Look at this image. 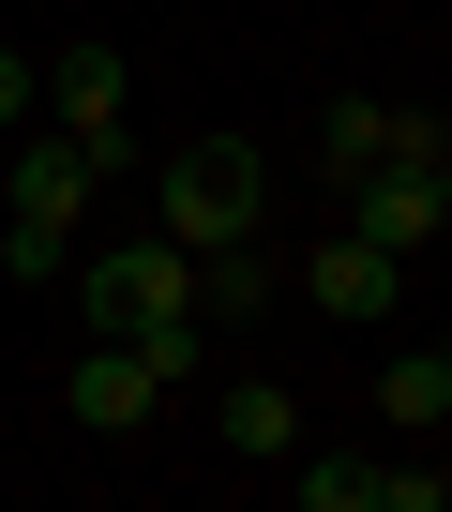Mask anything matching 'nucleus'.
Instances as JSON below:
<instances>
[{"label":"nucleus","mask_w":452,"mask_h":512,"mask_svg":"<svg viewBox=\"0 0 452 512\" xmlns=\"http://www.w3.org/2000/svg\"><path fill=\"white\" fill-rule=\"evenodd\" d=\"M151 226H166L181 256L257 241V226H272V166H257L242 136H181V151H166V181H151Z\"/></svg>","instance_id":"1"},{"label":"nucleus","mask_w":452,"mask_h":512,"mask_svg":"<svg viewBox=\"0 0 452 512\" xmlns=\"http://www.w3.org/2000/svg\"><path fill=\"white\" fill-rule=\"evenodd\" d=\"M61 287H76V317H91V332H181V317H196V256L151 226V241H91ZM196 332H211V317H196Z\"/></svg>","instance_id":"2"},{"label":"nucleus","mask_w":452,"mask_h":512,"mask_svg":"<svg viewBox=\"0 0 452 512\" xmlns=\"http://www.w3.org/2000/svg\"><path fill=\"white\" fill-rule=\"evenodd\" d=\"M91 196H106L91 136H61V121H16V136H0V211H46V226H76Z\"/></svg>","instance_id":"3"},{"label":"nucleus","mask_w":452,"mask_h":512,"mask_svg":"<svg viewBox=\"0 0 452 512\" xmlns=\"http://www.w3.org/2000/svg\"><path fill=\"white\" fill-rule=\"evenodd\" d=\"M121 91H136V76H121V46H61V61H46V106H31V121L91 136V166L121 181V166H136V136H121Z\"/></svg>","instance_id":"4"},{"label":"nucleus","mask_w":452,"mask_h":512,"mask_svg":"<svg viewBox=\"0 0 452 512\" xmlns=\"http://www.w3.org/2000/svg\"><path fill=\"white\" fill-rule=\"evenodd\" d=\"M166 392H181V377H166V362H151V347H136V332H91V362H76V377H61V407H76V422H91V437H136V422H151V407H166Z\"/></svg>","instance_id":"5"},{"label":"nucleus","mask_w":452,"mask_h":512,"mask_svg":"<svg viewBox=\"0 0 452 512\" xmlns=\"http://www.w3.org/2000/svg\"><path fill=\"white\" fill-rule=\"evenodd\" d=\"M392 287H407V256H392L377 226H332V241L302 256V302H317V317H347V332H377V317H392Z\"/></svg>","instance_id":"6"},{"label":"nucleus","mask_w":452,"mask_h":512,"mask_svg":"<svg viewBox=\"0 0 452 512\" xmlns=\"http://www.w3.org/2000/svg\"><path fill=\"white\" fill-rule=\"evenodd\" d=\"M347 226H377L392 256H422V241H437V181H422V166H362V181H347Z\"/></svg>","instance_id":"7"},{"label":"nucleus","mask_w":452,"mask_h":512,"mask_svg":"<svg viewBox=\"0 0 452 512\" xmlns=\"http://www.w3.org/2000/svg\"><path fill=\"white\" fill-rule=\"evenodd\" d=\"M196 317H211V332H257V317H272V241H211V256H196Z\"/></svg>","instance_id":"8"},{"label":"nucleus","mask_w":452,"mask_h":512,"mask_svg":"<svg viewBox=\"0 0 452 512\" xmlns=\"http://www.w3.org/2000/svg\"><path fill=\"white\" fill-rule=\"evenodd\" d=\"M226 452H242V467H287V452H302V407H287V377H242V392H226Z\"/></svg>","instance_id":"9"},{"label":"nucleus","mask_w":452,"mask_h":512,"mask_svg":"<svg viewBox=\"0 0 452 512\" xmlns=\"http://www.w3.org/2000/svg\"><path fill=\"white\" fill-rule=\"evenodd\" d=\"M317 166H332V181H362V166H392V106H377V91H347V106H317Z\"/></svg>","instance_id":"10"},{"label":"nucleus","mask_w":452,"mask_h":512,"mask_svg":"<svg viewBox=\"0 0 452 512\" xmlns=\"http://www.w3.org/2000/svg\"><path fill=\"white\" fill-rule=\"evenodd\" d=\"M377 407H392L407 437H422V422H452V362H437V347H392V362H377Z\"/></svg>","instance_id":"11"},{"label":"nucleus","mask_w":452,"mask_h":512,"mask_svg":"<svg viewBox=\"0 0 452 512\" xmlns=\"http://www.w3.org/2000/svg\"><path fill=\"white\" fill-rule=\"evenodd\" d=\"M302 512H377V452H287Z\"/></svg>","instance_id":"12"},{"label":"nucleus","mask_w":452,"mask_h":512,"mask_svg":"<svg viewBox=\"0 0 452 512\" xmlns=\"http://www.w3.org/2000/svg\"><path fill=\"white\" fill-rule=\"evenodd\" d=\"M0 272H16V287H61V272H76V226H46V211H0Z\"/></svg>","instance_id":"13"},{"label":"nucleus","mask_w":452,"mask_h":512,"mask_svg":"<svg viewBox=\"0 0 452 512\" xmlns=\"http://www.w3.org/2000/svg\"><path fill=\"white\" fill-rule=\"evenodd\" d=\"M31 106H46V76H31V61H16V46H0V136H16V121H31Z\"/></svg>","instance_id":"14"},{"label":"nucleus","mask_w":452,"mask_h":512,"mask_svg":"<svg viewBox=\"0 0 452 512\" xmlns=\"http://www.w3.org/2000/svg\"><path fill=\"white\" fill-rule=\"evenodd\" d=\"M422 181H437V226H452V136H437V166H422Z\"/></svg>","instance_id":"15"},{"label":"nucleus","mask_w":452,"mask_h":512,"mask_svg":"<svg viewBox=\"0 0 452 512\" xmlns=\"http://www.w3.org/2000/svg\"><path fill=\"white\" fill-rule=\"evenodd\" d=\"M437 362H452V332H437Z\"/></svg>","instance_id":"16"}]
</instances>
